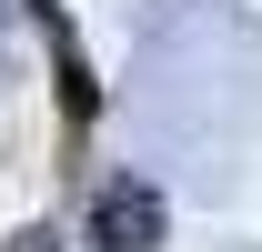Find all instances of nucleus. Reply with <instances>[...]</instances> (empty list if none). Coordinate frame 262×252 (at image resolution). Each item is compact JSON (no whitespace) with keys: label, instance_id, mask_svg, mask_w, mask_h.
<instances>
[{"label":"nucleus","instance_id":"nucleus-3","mask_svg":"<svg viewBox=\"0 0 262 252\" xmlns=\"http://www.w3.org/2000/svg\"><path fill=\"white\" fill-rule=\"evenodd\" d=\"M20 252H40V242H20Z\"/></svg>","mask_w":262,"mask_h":252},{"label":"nucleus","instance_id":"nucleus-2","mask_svg":"<svg viewBox=\"0 0 262 252\" xmlns=\"http://www.w3.org/2000/svg\"><path fill=\"white\" fill-rule=\"evenodd\" d=\"M31 10H40V20H51V0H31Z\"/></svg>","mask_w":262,"mask_h":252},{"label":"nucleus","instance_id":"nucleus-1","mask_svg":"<svg viewBox=\"0 0 262 252\" xmlns=\"http://www.w3.org/2000/svg\"><path fill=\"white\" fill-rule=\"evenodd\" d=\"M162 222H171V212H162L151 182H111V192L91 202V242H101V252H151Z\"/></svg>","mask_w":262,"mask_h":252}]
</instances>
